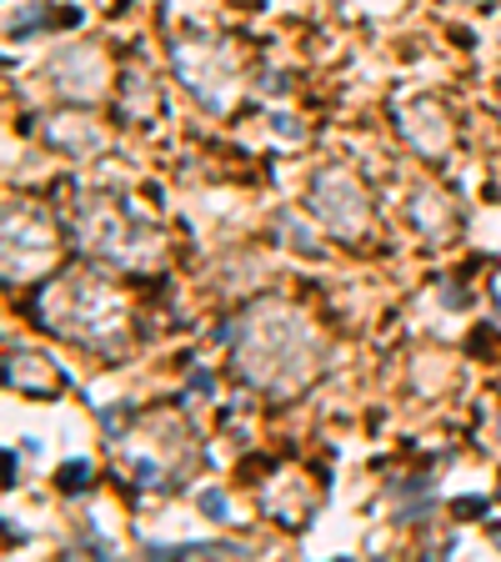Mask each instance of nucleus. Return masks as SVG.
I'll use <instances>...</instances> for the list:
<instances>
[{"label": "nucleus", "instance_id": "nucleus-1", "mask_svg": "<svg viewBox=\"0 0 501 562\" xmlns=\"http://www.w3.org/2000/svg\"><path fill=\"white\" fill-rule=\"evenodd\" d=\"M216 337L231 347L236 372L246 376V386H257L266 397H296L301 386H311V376L321 372V337L311 331L296 306L286 302H257L241 316H231Z\"/></svg>", "mask_w": 501, "mask_h": 562}, {"label": "nucleus", "instance_id": "nucleus-2", "mask_svg": "<svg viewBox=\"0 0 501 562\" xmlns=\"http://www.w3.org/2000/svg\"><path fill=\"white\" fill-rule=\"evenodd\" d=\"M31 316L46 331L76 341V347L105 351L111 362H116L130 341L126 292H121V281L101 267H76V271H66V277L46 281L31 302Z\"/></svg>", "mask_w": 501, "mask_h": 562}, {"label": "nucleus", "instance_id": "nucleus-3", "mask_svg": "<svg viewBox=\"0 0 501 562\" xmlns=\"http://www.w3.org/2000/svg\"><path fill=\"white\" fill-rule=\"evenodd\" d=\"M70 236L86 246L91 257L111 261V267H140L161 251V236L140 222V211L116 191H91L70 216Z\"/></svg>", "mask_w": 501, "mask_h": 562}, {"label": "nucleus", "instance_id": "nucleus-4", "mask_svg": "<svg viewBox=\"0 0 501 562\" xmlns=\"http://www.w3.org/2000/svg\"><path fill=\"white\" fill-rule=\"evenodd\" d=\"M311 211L327 222V232L346 236V241H356V236H366V226H372V201H366L362 181L351 171H341V166H331V171H316L311 176Z\"/></svg>", "mask_w": 501, "mask_h": 562}, {"label": "nucleus", "instance_id": "nucleus-5", "mask_svg": "<svg viewBox=\"0 0 501 562\" xmlns=\"http://www.w3.org/2000/svg\"><path fill=\"white\" fill-rule=\"evenodd\" d=\"M175 70L181 81L201 95L206 105H226L236 86V66L221 50V41H206V35H181L175 41Z\"/></svg>", "mask_w": 501, "mask_h": 562}, {"label": "nucleus", "instance_id": "nucleus-6", "mask_svg": "<svg viewBox=\"0 0 501 562\" xmlns=\"http://www.w3.org/2000/svg\"><path fill=\"white\" fill-rule=\"evenodd\" d=\"M56 236H60L56 226L46 216H35L31 206H21V216H15V206L5 211V277L11 281L35 277L56 257Z\"/></svg>", "mask_w": 501, "mask_h": 562}, {"label": "nucleus", "instance_id": "nucleus-7", "mask_svg": "<svg viewBox=\"0 0 501 562\" xmlns=\"http://www.w3.org/2000/svg\"><path fill=\"white\" fill-rule=\"evenodd\" d=\"M5 386H11V392H21V397L50 402V397H60V392L70 386V376H66V367H60L56 357H46V351L11 347V351H5Z\"/></svg>", "mask_w": 501, "mask_h": 562}, {"label": "nucleus", "instance_id": "nucleus-8", "mask_svg": "<svg viewBox=\"0 0 501 562\" xmlns=\"http://www.w3.org/2000/svg\"><path fill=\"white\" fill-rule=\"evenodd\" d=\"M50 86L66 101H95L105 86V56L95 46H66L50 60Z\"/></svg>", "mask_w": 501, "mask_h": 562}, {"label": "nucleus", "instance_id": "nucleus-9", "mask_svg": "<svg viewBox=\"0 0 501 562\" xmlns=\"http://www.w3.org/2000/svg\"><path fill=\"white\" fill-rule=\"evenodd\" d=\"M397 126H401V136H407L421 156H432V161L436 156H446V146H452V116H446L436 101H426V95L401 105Z\"/></svg>", "mask_w": 501, "mask_h": 562}, {"label": "nucleus", "instance_id": "nucleus-10", "mask_svg": "<svg viewBox=\"0 0 501 562\" xmlns=\"http://www.w3.org/2000/svg\"><path fill=\"white\" fill-rule=\"evenodd\" d=\"M41 136L56 146L60 156H76V161H86V156H95L105 146V131L95 126L91 116H81V111H66V116H50L46 126H41Z\"/></svg>", "mask_w": 501, "mask_h": 562}, {"label": "nucleus", "instance_id": "nucleus-11", "mask_svg": "<svg viewBox=\"0 0 501 562\" xmlns=\"http://www.w3.org/2000/svg\"><path fill=\"white\" fill-rule=\"evenodd\" d=\"M116 111H121V121H151L156 111H161V91H156V81L146 70H126V76H121Z\"/></svg>", "mask_w": 501, "mask_h": 562}, {"label": "nucleus", "instance_id": "nucleus-12", "mask_svg": "<svg viewBox=\"0 0 501 562\" xmlns=\"http://www.w3.org/2000/svg\"><path fill=\"white\" fill-rule=\"evenodd\" d=\"M146 552L151 558H186V552H226V558H246V548L241 542H146Z\"/></svg>", "mask_w": 501, "mask_h": 562}, {"label": "nucleus", "instance_id": "nucleus-13", "mask_svg": "<svg viewBox=\"0 0 501 562\" xmlns=\"http://www.w3.org/2000/svg\"><path fill=\"white\" fill-rule=\"evenodd\" d=\"M56 21H70V25H76V21H81V15H76V11L56 15V11H46V5H35V11L15 15V21H11V31H15V35H31V31H41V25H56Z\"/></svg>", "mask_w": 501, "mask_h": 562}, {"label": "nucleus", "instance_id": "nucleus-14", "mask_svg": "<svg viewBox=\"0 0 501 562\" xmlns=\"http://www.w3.org/2000/svg\"><path fill=\"white\" fill-rule=\"evenodd\" d=\"M60 487H66V492H86V487H91V462H66V468H60Z\"/></svg>", "mask_w": 501, "mask_h": 562}, {"label": "nucleus", "instance_id": "nucleus-15", "mask_svg": "<svg viewBox=\"0 0 501 562\" xmlns=\"http://www.w3.org/2000/svg\"><path fill=\"white\" fill-rule=\"evenodd\" d=\"M201 507H206V513L216 517V522H226V513H231V507H226V497H221V492H216V487H210V492H201Z\"/></svg>", "mask_w": 501, "mask_h": 562}, {"label": "nucleus", "instance_id": "nucleus-16", "mask_svg": "<svg viewBox=\"0 0 501 562\" xmlns=\"http://www.w3.org/2000/svg\"><path fill=\"white\" fill-rule=\"evenodd\" d=\"M491 542H497V548H501V522H497V527H491Z\"/></svg>", "mask_w": 501, "mask_h": 562}, {"label": "nucleus", "instance_id": "nucleus-17", "mask_svg": "<svg viewBox=\"0 0 501 562\" xmlns=\"http://www.w3.org/2000/svg\"><path fill=\"white\" fill-rule=\"evenodd\" d=\"M471 5H497V0H471Z\"/></svg>", "mask_w": 501, "mask_h": 562}, {"label": "nucleus", "instance_id": "nucleus-18", "mask_svg": "<svg viewBox=\"0 0 501 562\" xmlns=\"http://www.w3.org/2000/svg\"><path fill=\"white\" fill-rule=\"evenodd\" d=\"M105 5H121V0H105Z\"/></svg>", "mask_w": 501, "mask_h": 562}]
</instances>
